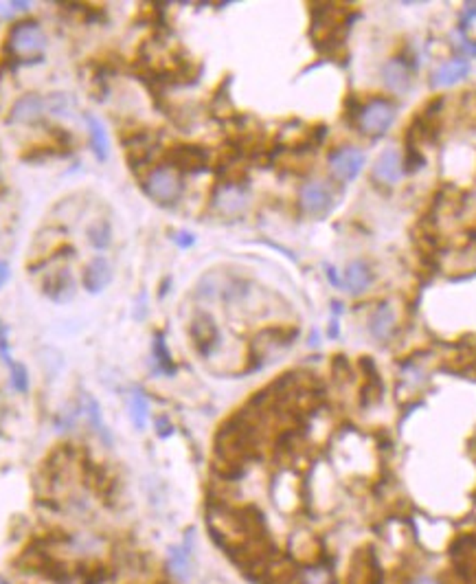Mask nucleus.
<instances>
[{"label":"nucleus","mask_w":476,"mask_h":584,"mask_svg":"<svg viewBox=\"0 0 476 584\" xmlns=\"http://www.w3.org/2000/svg\"><path fill=\"white\" fill-rule=\"evenodd\" d=\"M169 560H172V571L178 578L189 576V552L185 550V547H174L172 554H169Z\"/></svg>","instance_id":"24"},{"label":"nucleus","mask_w":476,"mask_h":584,"mask_svg":"<svg viewBox=\"0 0 476 584\" xmlns=\"http://www.w3.org/2000/svg\"><path fill=\"white\" fill-rule=\"evenodd\" d=\"M84 402H86V417H88V422L93 424L95 431H97L101 437H105V442L110 444L112 440H110V433H108L105 424L101 422V407H99V402H97V400H95L93 395H86Z\"/></svg>","instance_id":"20"},{"label":"nucleus","mask_w":476,"mask_h":584,"mask_svg":"<svg viewBox=\"0 0 476 584\" xmlns=\"http://www.w3.org/2000/svg\"><path fill=\"white\" fill-rule=\"evenodd\" d=\"M191 338L195 343V350L202 356H209L219 343V330H217L215 321L205 312L195 315V319L191 323Z\"/></svg>","instance_id":"6"},{"label":"nucleus","mask_w":476,"mask_h":584,"mask_svg":"<svg viewBox=\"0 0 476 584\" xmlns=\"http://www.w3.org/2000/svg\"><path fill=\"white\" fill-rule=\"evenodd\" d=\"M88 240L93 244L97 250H103L110 246V240H112V235H110V227L105 222H97L88 229Z\"/></svg>","instance_id":"23"},{"label":"nucleus","mask_w":476,"mask_h":584,"mask_svg":"<svg viewBox=\"0 0 476 584\" xmlns=\"http://www.w3.org/2000/svg\"><path fill=\"white\" fill-rule=\"evenodd\" d=\"M0 352H3V358L9 362V352H7V330L5 325L0 323Z\"/></svg>","instance_id":"29"},{"label":"nucleus","mask_w":476,"mask_h":584,"mask_svg":"<svg viewBox=\"0 0 476 584\" xmlns=\"http://www.w3.org/2000/svg\"><path fill=\"white\" fill-rule=\"evenodd\" d=\"M9 264L7 262H3L0 260V286H5L7 284V279H9Z\"/></svg>","instance_id":"30"},{"label":"nucleus","mask_w":476,"mask_h":584,"mask_svg":"<svg viewBox=\"0 0 476 584\" xmlns=\"http://www.w3.org/2000/svg\"><path fill=\"white\" fill-rule=\"evenodd\" d=\"M401 174H404V163H401L399 152L397 150L382 152L373 165V178L378 182H384V185H395V182H399Z\"/></svg>","instance_id":"9"},{"label":"nucleus","mask_w":476,"mask_h":584,"mask_svg":"<svg viewBox=\"0 0 476 584\" xmlns=\"http://www.w3.org/2000/svg\"><path fill=\"white\" fill-rule=\"evenodd\" d=\"M373 275H371V268L364 264V262H352L349 266H347L345 270V286L349 292H354V295H360V292H364L369 288Z\"/></svg>","instance_id":"12"},{"label":"nucleus","mask_w":476,"mask_h":584,"mask_svg":"<svg viewBox=\"0 0 476 584\" xmlns=\"http://www.w3.org/2000/svg\"><path fill=\"white\" fill-rule=\"evenodd\" d=\"M452 558L461 569H476V538H461L454 545Z\"/></svg>","instance_id":"17"},{"label":"nucleus","mask_w":476,"mask_h":584,"mask_svg":"<svg viewBox=\"0 0 476 584\" xmlns=\"http://www.w3.org/2000/svg\"><path fill=\"white\" fill-rule=\"evenodd\" d=\"M11 387L18 393H25L29 389V374H27V367L20 362H11Z\"/></svg>","instance_id":"25"},{"label":"nucleus","mask_w":476,"mask_h":584,"mask_svg":"<svg viewBox=\"0 0 476 584\" xmlns=\"http://www.w3.org/2000/svg\"><path fill=\"white\" fill-rule=\"evenodd\" d=\"M112 281V270H110V264L108 260L103 258H95L93 262H90L86 266V272H84V286L88 292H93V295H97V292L105 290V286Z\"/></svg>","instance_id":"10"},{"label":"nucleus","mask_w":476,"mask_h":584,"mask_svg":"<svg viewBox=\"0 0 476 584\" xmlns=\"http://www.w3.org/2000/svg\"><path fill=\"white\" fill-rule=\"evenodd\" d=\"M364 154L356 148H345V150H338L329 156V170H332L334 178L342 180V182H349L354 180L362 167H364Z\"/></svg>","instance_id":"5"},{"label":"nucleus","mask_w":476,"mask_h":584,"mask_svg":"<svg viewBox=\"0 0 476 584\" xmlns=\"http://www.w3.org/2000/svg\"><path fill=\"white\" fill-rule=\"evenodd\" d=\"M393 117H395V110L387 99H373L364 108H360L358 123H360L362 132L378 137L389 130V125L393 123Z\"/></svg>","instance_id":"2"},{"label":"nucleus","mask_w":476,"mask_h":584,"mask_svg":"<svg viewBox=\"0 0 476 584\" xmlns=\"http://www.w3.org/2000/svg\"><path fill=\"white\" fill-rule=\"evenodd\" d=\"M86 123H88V130H90V141H93V152L97 156V160H105L108 158V137H105V127L103 123L93 117V115H86Z\"/></svg>","instance_id":"16"},{"label":"nucleus","mask_w":476,"mask_h":584,"mask_svg":"<svg viewBox=\"0 0 476 584\" xmlns=\"http://www.w3.org/2000/svg\"><path fill=\"white\" fill-rule=\"evenodd\" d=\"M44 115H46V99L35 93L20 97L11 108L13 123H38Z\"/></svg>","instance_id":"8"},{"label":"nucleus","mask_w":476,"mask_h":584,"mask_svg":"<svg viewBox=\"0 0 476 584\" xmlns=\"http://www.w3.org/2000/svg\"><path fill=\"white\" fill-rule=\"evenodd\" d=\"M174 240H176V244L182 246V248H187V246H191V244L195 242L191 233H178V235L174 237Z\"/></svg>","instance_id":"28"},{"label":"nucleus","mask_w":476,"mask_h":584,"mask_svg":"<svg viewBox=\"0 0 476 584\" xmlns=\"http://www.w3.org/2000/svg\"><path fill=\"white\" fill-rule=\"evenodd\" d=\"M44 292L58 303H66L68 299L75 297V281H72L68 270H60L51 275L44 284Z\"/></svg>","instance_id":"11"},{"label":"nucleus","mask_w":476,"mask_h":584,"mask_svg":"<svg viewBox=\"0 0 476 584\" xmlns=\"http://www.w3.org/2000/svg\"><path fill=\"white\" fill-rule=\"evenodd\" d=\"M46 110L51 115H66L70 110V97L64 93H53L46 99Z\"/></svg>","instance_id":"26"},{"label":"nucleus","mask_w":476,"mask_h":584,"mask_svg":"<svg viewBox=\"0 0 476 584\" xmlns=\"http://www.w3.org/2000/svg\"><path fill=\"white\" fill-rule=\"evenodd\" d=\"M424 163H426V158H424L422 152L409 148V156H406V170H409V172H417L419 167L424 165Z\"/></svg>","instance_id":"27"},{"label":"nucleus","mask_w":476,"mask_h":584,"mask_svg":"<svg viewBox=\"0 0 476 584\" xmlns=\"http://www.w3.org/2000/svg\"><path fill=\"white\" fill-rule=\"evenodd\" d=\"M169 160L182 172H202L209 165V152L200 145H178L169 152Z\"/></svg>","instance_id":"7"},{"label":"nucleus","mask_w":476,"mask_h":584,"mask_svg":"<svg viewBox=\"0 0 476 584\" xmlns=\"http://www.w3.org/2000/svg\"><path fill=\"white\" fill-rule=\"evenodd\" d=\"M145 191H148L156 203L172 205L182 193V182L172 167H158L148 176V180H145Z\"/></svg>","instance_id":"1"},{"label":"nucleus","mask_w":476,"mask_h":584,"mask_svg":"<svg viewBox=\"0 0 476 584\" xmlns=\"http://www.w3.org/2000/svg\"><path fill=\"white\" fill-rule=\"evenodd\" d=\"M154 356H156V362H158V369L162 374H174L176 372V364L169 356V350H167V345H165L162 336L154 338Z\"/></svg>","instance_id":"22"},{"label":"nucleus","mask_w":476,"mask_h":584,"mask_svg":"<svg viewBox=\"0 0 476 584\" xmlns=\"http://www.w3.org/2000/svg\"><path fill=\"white\" fill-rule=\"evenodd\" d=\"M409 584H439V580H435V578H430V576H417V578H413Z\"/></svg>","instance_id":"31"},{"label":"nucleus","mask_w":476,"mask_h":584,"mask_svg":"<svg viewBox=\"0 0 476 584\" xmlns=\"http://www.w3.org/2000/svg\"><path fill=\"white\" fill-rule=\"evenodd\" d=\"M127 407H130V417L132 422L139 431L145 429L148 424V417H150V405H148V398H145L141 391H132L130 393V400H127Z\"/></svg>","instance_id":"19"},{"label":"nucleus","mask_w":476,"mask_h":584,"mask_svg":"<svg viewBox=\"0 0 476 584\" xmlns=\"http://www.w3.org/2000/svg\"><path fill=\"white\" fill-rule=\"evenodd\" d=\"M465 49H468L470 53H474V56H476V44H472V42H470V44H465Z\"/></svg>","instance_id":"32"},{"label":"nucleus","mask_w":476,"mask_h":584,"mask_svg":"<svg viewBox=\"0 0 476 584\" xmlns=\"http://www.w3.org/2000/svg\"><path fill=\"white\" fill-rule=\"evenodd\" d=\"M393 330V310L391 305H380L371 319V334L378 341H387Z\"/></svg>","instance_id":"18"},{"label":"nucleus","mask_w":476,"mask_h":584,"mask_svg":"<svg viewBox=\"0 0 476 584\" xmlns=\"http://www.w3.org/2000/svg\"><path fill=\"white\" fill-rule=\"evenodd\" d=\"M9 40H11L13 53H18V56H22V58L38 56V53H42L46 46V35L40 29V25H35V23H20L18 27H13Z\"/></svg>","instance_id":"3"},{"label":"nucleus","mask_w":476,"mask_h":584,"mask_svg":"<svg viewBox=\"0 0 476 584\" xmlns=\"http://www.w3.org/2000/svg\"><path fill=\"white\" fill-rule=\"evenodd\" d=\"M468 72H470V64L465 60H452L432 72V86H452L459 80H463Z\"/></svg>","instance_id":"13"},{"label":"nucleus","mask_w":476,"mask_h":584,"mask_svg":"<svg viewBox=\"0 0 476 584\" xmlns=\"http://www.w3.org/2000/svg\"><path fill=\"white\" fill-rule=\"evenodd\" d=\"M301 207L307 215H327L329 209L334 207V196L325 182H307L301 189Z\"/></svg>","instance_id":"4"},{"label":"nucleus","mask_w":476,"mask_h":584,"mask_svg":"<svg viewBox=\"0 0 476 584\" xmlns=\"http://www.w3.org/2000/svg\"><path fill=\"white\" fill-rule=\"evenodd\" d=\"M301 584H334V576L325 567H305L299 576Z\"/></svg>","instance_id":"21"},{"label":"nucleus","mask_w":476,"mask_h":584,"mask_svg":"<svg viewBox=\"0 0 476 584\" xmlns=\"http://www.w3.org/2000/svg\"><path fill=\"white\" fill-rule=\"evenodd\" d=\"M382 75H384V82H387V86L391 90H397V93H401V90L409 86V80H411L409 66L404 62H399V60H391L387 66H384Z\"/></svg>","instance_id":"15"},{"label":"nucleus","mask_w":476,"mask_h":584,"mask_svg":"<svg viewBox=\"0 0 476 584\" xmlns=\"http://www.w3.org/2000/svg\"><path fill=\"white\" fill-rule=\"evenodd\" d=\"M0 584H7V582H5V580H0Z\"/></svg>","instance_id":"33"},{"label":"nucleus","mask_w":476,"mask_h":584,"mask_svg":"<svg viewBox=\"0 0 476 584\" xmlns=\"http://www.w3.org/2000/svg\"><path fill=\"white\" fill-rule=\"evenodd\" d=\"M217 207L222 209L224 213H237L246 207V191L240 187V185H224L217 193Z\"/></svg>","instance_id":"14"}]
</instances>
